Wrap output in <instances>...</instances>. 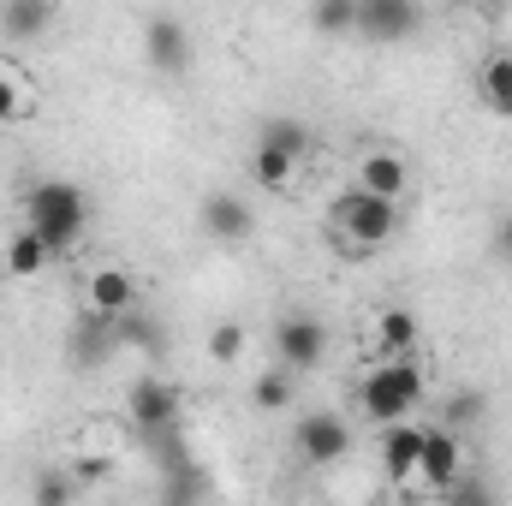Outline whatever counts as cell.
Listing matches in <instances>:
<instances>
[{
  "instance_id": "6da1fadb",
  "label": "cell",
  "mask_w": 512,
  "mask_h": 506,
  "mask_svg": "<svg viewBox=\"0 0 512 506\" xmlns=\"http://www.w3.org/2000/svg\"><path fill=\"white\" fill-rule=\"evenodd\" d=\"M328 227H334V245L340 251H382V245L399 239L405 209H399V197H376L364 185H346L328 203Z\"/></svg>"
},
{
  "instance_id": "7a4b0ae2",
  "label": "cell",
  "mask_w": 512,
  "mask_h": 506,
  "mask_svg": "<svg viewBox=\"0 0 512 506\" xmlns=\"http://www.w3.org/2000/svg\"><path fill=\"white\" fill-rule=\"evenodd\" d=\"M24 227H36L54 245V256H66L84 239V227H90L84 185H72V179H36V185H24Z\"/></svg>"
},
{
  "instance_id": "3957f363",
  "label": "cell",
  "mask_w": 512,
  "mask_h": 506,
  "mask_svg": "<svg viewBox=\"0 0 512 506\" xmlns=\"http://www.w3.org/2000/svg\"><path fill=\"white\" fill-rule=\"evenodd\" d=\"M417 399H423V364H417V352H405V358H376V370L358 381V411H364L370 423L411 417Z\"/></svg>"
},
{
  "instance_id": "277c9868",
  "label": "cell",
  "mask_w": 512,
  "mask_h": 506,
  "mask_svg": "<svg viewBox=\"0 0 512 506\" xmlns=\"http://www.w3.org/2000/svg\"><path fill=\"white\" fill-rule=\"evenodd\" d=\"M274 358L298 376V370H322L328 364V322L310 310H286L274 322Z\"/></svg>"
},
{
  "instance_id": "5b68a950",
  "label": "cell",
  "mask_w": 512,
  "mask_h": 506,
  "mask_svg": "<svg viewBox=\"0 0 512 506\" xmlns=\"http://www.w3.org/2000/svg\"><path fill=\"white\" fill-rule=\"evenodd\" d=\"M179 405H185V399H179V387H173L167 376H155V370H149V376H137V381H131V393H126L131 423H137L143 435H155V441L179 423Z\"/></svg>"
},
{
  "instance_id": "8992f818",
  "label": "cell",
  "mask_w": 512,
  "mask_h": 506,
  "mask_svg": "<svg viewBox=\"0 0 512 506\" xmlns=\"http://www.w3.org/2000/svg\"><path fill=\"white\" fill-rule=\"evenodd\" d=\"M292 447H298L304 465H340V459L352 453V429H346V417H334V411H304L298 429H292Z\"/></svg>"
},
{
  "instance_id": "52a82bcc",
  "label": "cell",
  "mask_w": 512,
  "mask_h": 506,
  "mask_svg": "<svg viewBox=\"0 0 512 506\" xmlns=\"http://www.w3.org/2000/svg\"><path fill=\"white\" fill-rule=\"evenodd\" d=\"M423 30V0H358L364 42H411Z\"/></svg>"
},
{
  "instance_id": "ba28073f",
  "label": "cell",
  "mask_w": 512,
  "mask_h": 506,
  "mask_svg": "<svg viewBox=\"0 0 512 506\" xmlns=\"http://www.w3.org/2000/svg\"><path fill=\"white\" fill-rule=\"evenodd\" d=\"M143 60H149L161 78H185V72H191V30H185L179 18L155 12V18L143 24Z\"/></svg>"
},
{
  "instance_id": "9c48e42d",
  "label": "cell",
  "mask_w": 512,
  "mask_h": 506,
  "mask_svg": "<svg viewBox=\"0 0 512 506\" xmlns=\"http://www.w3.org/2000/svg\"><path fill=\"white\" fill-rule=\"evenodd\" d=\"M465 471V441H459V429H423V453H417V477L411 483H423L429 495H441L453 477Z\"/></svg>"
},
{
  "instance_id": "30bf717a",
  "label": "cell",
  "mask_w": 512,
  "mask_h": 506,
  "mask_svg": "<svg viewBox=\"0 0 512 506\" xmlns=\"http://www.w3.org/2000/svg\"><path fill=\"white\" fill-rule=\"evenodd\" d=\"M203 233H209V239H221V245L251 239V233H256L251 203H245L239 191H209V197H203Z\"/></svg>"
},
{
  "instance_id": "8fae6325",
  "label": "cell",
  "mask_w": 512,
  "mask_h": 506,
  "mask_svg": "<svg viewBox=\"0 0 512 506\" xmlns=\"http://www.w3.org/2000/svg\"><path fill=\"white\" fill-rule=\"evenodd\" d=\"M131 304H137V280H131V268L108 262V268L90 274V286H84V310H96V316H126Z\"/></svg>"
},
{
  "instance_id": "7c38bea8",
  "label": "cell",
  "mask_w": 512,
  "mask_h": 506,
  "mask_svg": "<svg viewBox=\"0 0 512 506\" xmlns=\"http://www.w3.org/2000/svg\"><path fill=\"white\" fill-rule=\"evenodd\" d=\"M417 453H423V429H417L411 417L382 423V471L393 483H411V477H417Z\"/></svg>"
},
{
  "instance_id": "4fadbf2b",
  "label": "cell",
  "mask_w": 512,
  "mask_h": 506,
  "mask_svg": "<svg viewBox=\"0 0 512 506\" xmlns=\"http://www.w3.org/2000/svg\"><path fill=\"white\" fill-rule=\"evenodd\" d=\"M352 185H364V191H376V197H405L411 167H405L399 149H370V155L352 167Z\"/></svg>"
},
{
  "instance_id": "5bb4252c",
  "label": "cell",
  "mask_w": 512,
  "mask_h": 506,
  "mask_svg": "<svg viewBox=\"0 0 512 506\" xmlns=\"http://www.w3.org/2000/svg\"><path fill=\"white\" fill-rule=\"evenodd\" d=\"M114 352H120V346H114V316L84 310L78 328H72V364H78V370H96V364H108Z\"/></svg>"
},
{
  "instance_id": "9a60e30c",
  "label": "cell",
  "mask_w": 512,
  "mask_h": 506,
  "mask_svg": "<svg viewBox=\"0 0 512 506\" xmlns=\"http://www.w3.org/2000/svg\"><path fill=\"white\" fill-rule=\"evenodd\" d=\"M54 18H60L54 0H0V30L12 42H42L54 30Z\"/></svg>"
},
{
  "instance_id": "2e32d148",
  "label": "cell",
  "mask_w": 512,
  "mask_h": 506,
  "mask_svg": "<svg viewBox=\"0 0 512 506\" xmlns=\"http://www.w3.org/2000/svg\"><path fill=\"white\" fill-rule=\"evenodd\" d=\"M298 167H304V161H298L292 149H280V143L256 137V149H251V173H256V185H262V191H292Z\"/></svg>"
},
{
  "instance_id": "e0dca14e",
  "label": "cell",
  "mask_w": 512,
  "mask_h": 506,
  "mask_svg": "<svg viewBox=\"0 0 512 506\" xmlns=\"http://www.w3.org/2000/svg\"><path fill=\"white\" fill-rule=\"evenodd\" d=\"M477 102L495 114V120H512V54H489L477 66Z\"/></svg>"
},
{
  "instance_id": "ac0fdd59",
  "label": "cell",
  "mask_w": 512,
  "mask_h": 506,
  "mask_svg": "<svg viewBox=\"0 0 512 506\" xmlns=\"http://www.w3.org/2000/svg\"><path fill=\"white\" fill-rule=\"evenodd\" d=\"M48 262H54V245H48L36 227H18V233L6 239V274H12V280H36Z\"/></svg>"
},
{
  "instance_id": "d6986e66",
  "label": "cell",
  "mask_w": 512,
  "mask_h": 506,
  "mask_svg": "<svg viewBox=\"0 0 512 506\" xmlns=\"http://www.w3.org/2000/svg\"><path fill=\"white\" fill-rule=\"evenodd\" d=\"M405 352H417V316L393 304L376 316V358H405Z\"/></svg>"
},
{
  "instance_id": "ffe728a7",
  "label": "cell",
  "mask_w": 512,
  "mask_h": 506,
  "mask_svg": "<svg viewBox=\"0 0 512 506\" xmlns=\"http://www.w3.org/2000/svg\"><path fill=\"white\" fill-rule=\"evenodd\" d=\"M310 30L316 36H358V0H316L310 6Z\"/></svg>"
},
{
  "instance_id": "44dd1931",
  "label": "cell",
  "mask_w": 512,
  "mask_h": 506,
  "mask_svg": "<svg viewBox=\"0 0 512 506\" xmlns=\"http://www.w3.org/2000/svg\"><path fill=\"white\" fill-rule=\"evenodd\" d=\"M251 405L256 411H286V405H292V370H286V364L262 370V376L251 381Z\"/></svg>"
},
{
  "instance_id": "7402d4cb",
  "label": "cell",
  "mask_w": 512,
  "mask_h": 506,
  "mask_svg": "<svg viewBox=\"0 0 512 506\" xmlns=\"http://www.w3.org/2000/svg\"><path fill=\"white\" fill-rule=\"evenodd\" d=\"M209 358L215 364H239L245 358V328L239 322H215L209 328Z\"/></svg>"
},
{
  "instance_id": "603a6c76",
  "label": "cell",
  "mask_w": 512,
  "mask_h": 506,
  "mask_svg": "<svg viewBox=\"0 0 512 506\" xmlns=\"http://www.w3.org/2000/svg\"><path fill=\"white\" fill-rule=\"evenodd\" d=\"M477 417H483V393H477V387L441 399V423H447V429H465V423H477Z\"/></svg>"
},
{
  "instance_id": "cb8c5ba5",
  "label": "cell",
  "mask_w": 512,
  "mask_h": 506,
  "mask_svg": "<svg viewBox=\"0 0 512 506\" xmlns=\"http://www.w3.org/2000/svg\"><path fill=\"white\" fill-rule=\"evenodd\" d=\"M262 137H268V143H280V149H292L298 161L310 155V131L298 126V120H262Z\"/></svg>"
},
{
  "instance_id": "d4e9b609",
  "label": "cell",
  "mask_w": 512,
  "mask_h": 506,
  "mask_svg": "<svg viewBox=\"0 0 512 506\" xmlns=\"http://www.w3.org/2000/svg\"><path fill=\"white\" fill-rule=\"evenodd\" d=\"M30 114V90L12 78V72H0V126H12V120H24Z\"/></svg>"
},
{
  "instance_id": "484cf974",
  "label": "cell",
  "mask_w": 512,
  "mask_h": 506,
  "mask_svg": "<svg viewBox=\"0 0 512 506\" xmlns=\"http://www.w3.org/2000/svg\"><path fill=\"white\" fill-rule=\"evenodd\" d=\"M78 495V477H66V471H48L42 483H36V506H60Z\"/></svg>"
},
{
  "instance_id": "4316f807",
  "label": "cell",
  "mask_w": 512,
  "mask_h": 506,
  "mask_svg": "<svg viewBox=\"0 0 512 506\" xmlns=\"http://www.w3.org/2000/svg\"><path fill=\"white\" fill-rule=\"evenodd\" d=\"M495 256H501V262L512 268V215L501 221V227H495Z\"/></svg>"
},
{
  "instance_id": "83f0119b",
  "label": "cell",
  "mask_w": 512,
  "mask_h": 506,
  "mask_svg": "<svg viewBox=\"0 0 512 506\" xmlns=\"http://www.w3.org/2000/svg\"><path fill=\"white\" fill-rule=\"evenodd\" d=\"M471 6H483V12H495V6H501V0H471Z\"/></svg>"
}]
</instances>
